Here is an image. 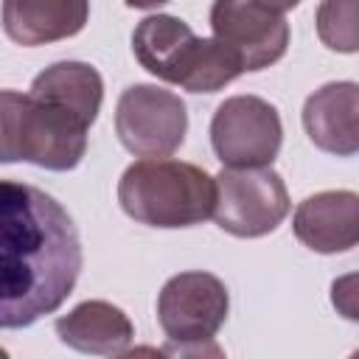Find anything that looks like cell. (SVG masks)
I'll return each mask as SVG.
<instances>
[{
  "label": "cell",
  "instance_id": "obj_1",
  "mask_svg": "<svg viewBox=\"0 0 359 359\" xmlns=\"http://www.w3.org/2000/svg\"><path fill=\"white\" fill-rule=\"evenodd\" d=\"M0 325L28 328L73 292L84 255L70 213L45 191L0 185Z\"/></svg>",
  "mask_w": 359,
  "mask_h": 359
},
{
  "label": "cell",
  "instance_id": "obj_2",
  "mask_svg": "<svg viewBox=\"0 0 359 359\" xmlns=\"http://www.w3.org/2000/svg\"><path fill=\"white\" fill-rule=\"evenodd\" d=\"M3 163H34L48 171H73L87 154L90 121L67 104L36 93H0Z\"/></svg>",
  "mask_w": 359,
  "mask_h": 359
},
{
  "label": "cell",
  "instance_id": "obj_3",
  "mask_svg": "<svg viewBox=\"0 0 359 359\" xmlns=\"http://www.w3.org/2000/svg\"><path fill=\"white\" fill-rule=\"evenodd\" d=\"M132 53L154 79L188 93H216L236 81L241 62L213 36H196L171 14H149L132 31Z\"/></svg>",
  "mask_w": 359,
  "mask_h": 359
},
{
  "label": "cell",
  "instance_id": "obj_4",
  "mask_svg": "<svg viewBox=\"0 0 359 359\" xmlns=\"http://www.w3.org/2000/svg\"><path fill=\"white\" fill-rule=\"evenodd\" d=\"M118 202L140 224L194 227L216 210V177L185 160H135L118 180Z\"/></svg>",
  "mask_w": 359,
  "mask_h": 359
},
{
  "label": "cell",
  "instance_id": "obj_5",
  "mask_svg": "<svg viewBox=\"0 0 359 359\" xmlns=\"http://www.w3.org/2000/svg\"><path fill=\"white\" fill-rule=\"evenodd\" d=\"M115 135L129 154L140 160H165L185 143V101L174 90L157 84H132L118 98Z\"/></svg>",
  "mask_w": 359,
  "mask_h": 359
},
{
  "label": "cell",
  "instance_id": "obj_6",
  "mask_svg": "<svg viewBox=\"0 0 359 359\" xmlns=\"http://www.w3.org/2000/svg\"><path fill=\"white\" fill-rule=\"evenodd\" d=\"M289 191L275 168H222L213 222L236 238H261L289 216Z\"/></svg>",
  "mask_w": 359,
  "mask_h": 359
},
{
  "label": "cell",
  "instance_id": "obj_7",
  "mask_svg": "<svg viewBox=\"0 0 359 359\" xmlns=\"http://www.w3.org/2000/svg\"><path fill=\"white\" fill-rule=\"evenodd\" d=\"M210 146L224 168H272L283 146L280 112L261 95H230L210 118Z\"/></svg>",
  "mask_w": 359,
  "mask_h": 359
},
{
  "label": "cell",
  "instance_id": "obj_8",
  "mask_svg": "<svg viewBox=\"0 0 359 359\" xmlns=\"http://www.w3.org/2000/svg\"><path fill=\"white\" fill-rule=\"evenodd\" d=\"M286 11V6L255 0H216L210 6L213 39L241 62L244 73L264 70L283 59L289 48Z\"/></svg>",
  "mask_w": 359,
  "mask_h": 359
},
{
  "label": "cell",
  "instance_id": "obj_9",
  "mask_svg": "<svg viewBox=\"0 0 359 359\" xmlns=\"http://www.w3.org/2000/svg\"><path fill=\"white\" fill-rule=\"evenodd\" d=\"M230 311V294L213 272L191 269L168 278L157 294V323L168 342L213 339Z\"/></svg>",
  "mask_w": 359,
  "mask_h": 359
},
{
  "label": "cell",
  "instance_id": "obj_10",
  "mask_svg": "<svg viewBox=\"0 0 359 359\" xmlns=\"http://www.w3.org/2000/svg\"><path fill=\"white\" fill-rule=\"evenodd\" d=\"M294 238L320 255L359 247V194L320 191L306 196L292 216Z\"/></svg>",
  "mask_w": 359,
  "mask_h": 359
},
{
  "label": "cell",
  "instance_id": "obj_11",
  "mask_svg": "<svg viewBox=\"0 0 359 359\" xmlns=\"http://www.w3.org/2000/svg\"><path fill=\"white\" fill-rule=\"evenodd\" d=\"M309 140L334 157L359 154V81H328L303 104Z\"/></svg>",
  "mask_w": 359,
  "mask_h": 359
},
{
  "label": "cell",
  "instance_id": "obj_12",
  "mask_svg": "<svg viewBox=\"0 0 359 359\" xmlns=\"http://www.w3.org/2000/svg\"><path fill=\"white\" fill-rule=\"evenodd\" d=\"M62 345L87 356H118L129 348L135 325L129 314L109 300H84L56 320Z\"/></svg>",
  "mask_w": 359,
  "mask_h": 359
},
{
  "label": "cell",
  "instance_id": "obj_13",
  "mask_svg": "<svg viewBox=\"0 0 359 359\" xmlns=\"http://www.w3.org/2000/svg\"><path fill=\"white\" fill-rule=\"evenodd\" d=\"M90 20L84 0H6L3 31L22 48H36L76 36Z\"/></svg>",
  "mask_w": 359,
  "mask_h": 359
},
{
  "label": "cell",
  "instance_id": "obj_14",
  "mask_svg": "<svg viewBox=\"0 0 359 359\" xmlns=\"http://www.w3.org/2000/svg\"><path fill=\"white\" fill-rule=\"evenodd\" d=\"M314 22L317 36L328 50L359 53V0H323Z\"/></svg>",
  "mask_w": 359,
  "mask_h": 359
},
{
  "label": "cell",
  "instance_id": "obj_15",
  "mask_svg": "<svg viewBox=\"0 0 359 359\" xmlns=\"http://www.w3.org/2000/svg\"><path fill=\"white\" fill-rule=\"evenodd\" d=\"M331 306L342 320L359 323V272H345L331 280Z\"/></svg>",
  "mask_w": 359,
  "mask_h": 359
},
{
  "label": "cell",
  "instance_id": "obj_16",
  "mask_svg": "<svg viewBox=\"0 0 359 359\" xmlns=\"http://www.w3.org/2000/svg\"><path fill=\"white\" fill-rule=\"evenodd\" d=\"M171 359H227L224 348L216 339L202 342H165L163 345Z\"/></svg>",
  "mask_w": 359,
  "mask_h": 359
},
{
  "label": "cell",
  "instance_id": "obj_17",
  "mask_svg": "<svg viewBox=\"0 0 359 359\" xmlns=\"http://www.w3.org/2000/svg\"><path fill=\"white\" fill-rule=\"evenodd\" d=\"M112 359H171L165 353V348H154V345H135V348H126L121 351L118 356Z\"/></svg>",
  "mask_w": 359,
  "mask_h": 359
},
{
  "label": "cell",
  "instance_id": "obj_18",
  "mask_svg": "<svg viewBox=\"0 0 359 359\" xmlns=\"http://www.w3.org/2000/svg\"><path fill=\"white\" fill-rule=\"evenodd\" d=\"M348 359H359V351H353V353H351V356H348Z\"/></svg>",
  "mask_w": 359,
  "mask_h": 359
}]
</instances>
